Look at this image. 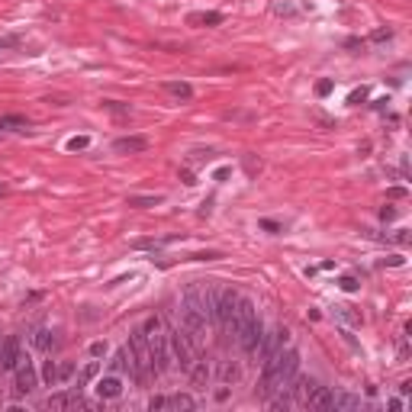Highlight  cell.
I'll list each match as a JSON object with an SVG mask.
<instances>
[{
	"label": "cell",
	"mask_w": 412,
	"mask_h": 412,
	"mask_svg": "<svg viewBox=\"0 0 412 412\" xmlns=\"http://www.w3.org/2000/svg\"><path fill=\"white\" fill-rule=\"evenodd\" d=\"M299 370V351L290 348V351H277L274 358L264 361V370H261V380H258V393L261 396H274L280 386L290 383V377Z\"/></svg>",
	"instance_id": "1"
},
{
	"label": "cell",
	"mask_w": 412,
	"mask_h": 412,
	"mask_svg": "<svg viewBox=\"0 0 412 412\" xmlns=\"http://www.w3.org/2000/svg\"><path fill=\"white\" fill-rule=\"evenodd\" d=\"M142 332L148 338V348H152V367L155 373H167L174 367V358H171V345H167V332H164V322L158 316H148L142 322Z\"/></svg>",
	"instance_id": "2"
},
{
	"label": "cell",
	"mask_w": 412,
	"mask_h": 412,
	"mask_svg": "<svg viewBox=\"0 0 412 412\" xmlns=\"http://www.w3.org/2000/svg\"><path fill=\"white\" fill-rule=\"evenodd\" d=\"M261 335H264V325H261L258 309H254L251 299L241 296V303H238V332H235L241 351H245V354H254V348H258Z\"/></svg>",
	"instance_id": "3"
},
{
	"label": "cell",
	"mask_w": 412,
	"mask_h": 412,
	"mask_svg": "<svg viewBox=\"0 0 412 412\" xmlns=\"http://www.w3.org/2000/svg\"><path fill=\"white\" fill-rule=\"evenodd\" d=\"M238 303L241 296L235 290H216V299H213V322L219 325V332L232 335L238 332Z\"/></svg>",
	"instance_id": "4"
},
{
	"label": "cell",
	"mask_w": 412,
	"mask_h": 412,
	"mask_svg": "<svg viewBox=\"0 0 412 412\" xmlns=\"http://www.w3.org/2000/svg\"><path fill=\"white\" fill-rule=\"evenodd\" d=\"M129 348H132V354H136V383H148L152 380V373H155V367H152V348H148V338H145V332L142 329H136L129 335Z\"/></svg>",
	"instance_id": "5"
},
{
	"label": "cell",
	"mask_w": 412,
	"mask_h": 412,
	"mask_svg": "<svg viewBox=\"0 0 412 412\" xmlns=\"http://www.w3.org/2000/svg\"><path fill=\"white\" fill-rule=\"evenodd\" d=\"M167 332V345H171V358H174V364L180 370H190L193 367V361H197V348H193V342L187 338L184 329H164Z\"/></svg>",
	"instance_id": "6"
},
{
	"label": "cell",
	"mask_w": 412,
	"mask_h": 412,
	"mask_svg": "<svg viewBox=\"0 0 412 412\" xmlns=\"http://www.w3.org/2000/svg\"><path fill=\"white\" fill-rule=\"evenodd\" d=\"M287 338H290V332H287V329H274V332H264V335H261L258 348H254V354H258L261 364H264L268 358H274L277 351H280V348L287 345Z\"/></svg>",
	"instance_id": "7"
},
{
	"label": "cell",
	"mask_w": 412,
	"mask_h": 412,
	"mask_svg": "<svg viewBox=\"0 0 412 412\" xmlns=\"http://www.w3.org/2000/svg\"><path fill=\"white\" fill-rule=\"evenodd\" d=\"M16 383H13V390L20 393V396H29L32 390H35V383H39V373H35V367H32V361H29V354H23L20 358V364H16Z\"/></svg>",
	"instance_id": "8"
},
{
	"label": "cell",
	"mask_w": 412,
	"mask_h": 412,
	"mask_svg": "<svg viewBox=\"0 0 412 412\" xmlns=\"http://www.w3.org/2000/svg\"><path fill=\"white\" fill-rule=\"evenodd\" d=\"M20 358H23V348H20V338L16 335H10L0 342V370H16L20 364Z\"/></svg>",
	"instance_id": "9"
},
{
	"label": "cell",
	"mask_w": 412,
	"mask_h": 412,
	"mask_svg": "<svg viewBox=\"0 0 412 412\" xmlns=\"http://www.w3.org/2000/svg\"><path fill=\"white\" fill-rule=\"evenodd\" d=\"M332 390H329V386H312V390H309V396L306 399H303V406H306V409H316V412H329L332 409Z\"/></svg>",
	"instance_id": "10"
},
{
	"label": "cell",
	"mask_w": 412,
	"mask_h": 412,
	"mask_svg": "<svg viewBox=\"0 0 412 412\" xmlns=\"http://www.w3.org/2000/svg\"><path fill=\"white\" fill-rule=\"evenodd\" d=\"M74 406H84L78 386H74V390H68V393H52V396L45 399V409H74Z\"/></svg>",
	"instance_id": "11"
},
{
	"label": "cell",
	"mask_w": 412,
	"mask_h": 412,
	"mask_svg": "<svg viewBox=\"0 0 412 412\" xmlns=\"http://www.w3.org/2000/svg\"><path fill=\"white\" fill-rule=\"evenodd\" d=\"M145 148H148V139L145 136H123L113 142V152H119V155H139Z\"/></svg>",
	"instance_id": "12"
},
{
	"label": "cell",
	"mask_w": 412,
	"mask_h": 412,
	"mask_svg": "<svg viewBox=\"0 0 412 412\" xmlns=\"http://www.w3.org/2000/svg\"><path fill=\"white\" fill-rule=\"evenodd\" d=\"M119 393H123V380H119L116 373L100 377V383H97V396L100 399H119Z\"/></svg>",
	"instance_id": "13"
},
{
	"label": "cell",
	"mask_w": 412,
	"mask_h": 412,
	"mask_svg": "<svg viewBox=\"0 0 412 412\" xmlns=\"http://www.w3.org/2000/svg\"><path fill=\"white\" fill-rule=\"evenodd\" d=\"M187 373H190L193 386H200V390H206V383H210V377H213V370H210V364H206V361H193V367H190Z\"/></svg>",
	"instance_id": "14"
},
{
	"label": "cell",
	"mask_w": 412,
	"mask_h": 412,
	"mask_svg": "<svg viewBox=\"0 0 412 412\" xmlns=\"http://www.w3.org/2000/svg\"><path fill=\"white\" fill-rule=\"evenodd\" d=\"M226 16L219 13V10H210V13H190L187 16V23L190 26H219Z\"/></svg>",
	"instance_id": "15"
},
{
	"label": "cell",
	"mask_w": 412,
	"mask_h": 412,
	"mask_svg": "<svg viewBox=\"0 0 412 412\" xmlns=\"http://www.w3.org/2000/svg\"><path fill=\"white\" fill-rule=\"evenodd\" d=\"M167 409H177V412H190L197 409V399L190 393H177V396H167Z\"/></svg>",
	"instance_id": "16"
},
{
	"label": "cell",
	"mask_w": 412,
	"mask_h": 412,
	"mask_svg": "<svg viewBox=\"0 0 412 412\" xmlns=\"http://www.w3.org/2000/svg\"><path fill=\"white\" fill-rule=\"evenodd\" d=\"M164 90L171 93V97H177V100H190V97H193V87H190L187 81H167Z\"/></svg>",
	"instance_id": "17"
},
{
	"label": "cell",
	"mask_w": 412,
	"mask_h": 412,
	"mask_svg": "<svg viewBox=\"0 0 412 412\" xmlns=\"http://www.w3.org/2000/svg\"><path fill=\"white\" fill-rule=\"evenodd\" d=\"M32 345L39 348V351H45V354H48V351L55 348V332H48V329H39V332H35V338H32Z\"/></svg>",
	"instance_id": "18"
},
{
	"label": "cell",
	"mask_w": 412,
	"mask_h": 412,
	"mask_svg": "<svg viewBox=\"0 0 412 412\" xmlns=\"http://www.w3.org/2000/svg\"><path fill=\"white\" fill-rule=\"evenodd\" d=\"M358 406H361V399L351 396V393H335L332 396V409H358Z\"/></svg>",
	"instance_id": "19"
},
{
	"label": "cell",
	"mask_w": 412,
	"mask_h": 412,
	"mask_svg": "<svg viewBox=\"0 0 412 412\" xmlns=\"http://www.w3.org/2000/svg\"><path fill=\"white\" fill-rule=\"evenodd\" d=\"M0 129H16V132H26V129H29V119H26V116H0Z\"/></svg>",
	"instance_id": "20"
},
{
	"label": "cell",
	"mask_w": 412,
	"mask_h": 412,
	"mask_svg": "<svg viewBox=\"0 0 412 412\" xmlns=\"http://www.w3.org/2000/svg\"><path fill=\"white\" fill-rule=\"evenodd\" d=\"M335 316L348 322V325H361L364 319H361V312H354V306H335Z\"/></svg>",
	"instance_id": "21"
},
{
	"label": "cell",
	"mask_w": 412,
	"mask_h": 412,
	"mask_svg": "<svg viewBox=\"0 0 412 412\" xmlns=\"http://www.w3.org/2000/svg\"><path fill=\"white\" fill-rule=\"evenodd\" d=\"M167 241H174V238H139V241H132V248H139V251H158L161 245H167Z\"/></svg>",
	"instance_id": "22"
},
{
	"label": "cell",
	"mask_w": 412,
	"mask_h": 412,
	"mask_svg": "<svg viewBox=\"0 0 412 412\" xmlns=\"http://www.w3.org/2000/svg\"><path fill=\"white\" fill-rule=\"evenodd\" d=\"M97 373H100V364H97V361H90V364L78 373V390H84V386H87V383L97 377Z\"/></svg>",
	"instance_id": "23"
},
{
	"label": "cell",
	"mask_w": 412,
	"mask_h": 412,
	"mask_svg": "<svg viewBox=\"0 0 412 412\" xmlns=\"http://www.w3.org/2000/svg\"><path fill=\"white\" fill-rule=\"evenodd\" d=\"M164 203L161 193H155V197H129V206H139V210H148V206H158Z\"/></svg>",
	"instance_id": "24"
},
{
	"label": "cell",
	"mask_w": 412,
	"mask_h": 412,
	"mask_svg": "<svg viewBox=\"0 0 412 412\" xmlns=\"http://www.w3.org/2000/svg\"><path fill=\"white\" fill-rule=\"evenodd\" d=\"M42 380H45L48 386L58 383V364H55V361H45V364H42Z\"/></svg>",
	"instance_id": "25"
},
{
	"label": "cell",
	"mask_w": 412,
	"mask_h": 412,
	"mask_svg": "<svg viewBox=\"0 0 412 412\" xmlns=\"http://www.w3.org/2000/svg\"><path fill=\"white\" fill-rule=\"evenodd\" d=\"M103 110H110V113H119V116H129V103H119V100H103Z\"/></svg>",
	"instance_id": "26"
},
{
	"label": "cell",
	"mask_w": 412,
	"mask_h": 412,
	"mask_svg": "<svg viewBox=\"0 0 412 412\" xmlns=\"http://www.w3.org/2000/svg\"><path fill=\"white\" fill-rule=\"evenodd\" d=\"M338 287H342L345 293H358V287H361V284H358V277H354V274H345L342 280H338Z\"/></svg>",
	"instance_id": "27"
},
{
	"label": "cell",
	"mask_w": 412,
	"mask_h": 412,
	"mask_svg": "<svg viewBox=\"0 0 412 412\" xmlns=\"http://www.w3.org/2000/svg\"><path fill=\"white\" fill-rule=\"evenodd\" d=\"M10 48H20V35H0V55Z\"/></svg>",
	"instance_id": "28"
},
{
	"label": "cell",
	"mask_w": 412,
	"mask_h": 412,
	"mask_svg": "<svg viewBox=\"0 0 412 412\" xmlns=\"http://www.w3.org/2000/svg\"><path fill=\"white\" fill-rule=\"evenodd\" d=\"M241 377V370L235 367V364H222V380H229V383H235Z\"/></svg>",
	"instance_id": "29"
},
{
	"label": "cell",
	"mask_w": 412,
	"mask_h": 412,
	"mask_svg": "<svg viewBox=\"0 0 412 412\" xmlns=\"http://www.w3.org/2000/svg\"><path fill=\"white\" fill-rule=\"evenodd\" d=\"M87 145H90V139H87V136H74V139L68 142V148H71V152H84Z\"/></svg>",
	"instance_id": "30"
},
{
	"label": "cell",
	"mask_w": 412,
	"mask_h": 412,
	"mask_svg": "<svg viewBox=\"0 0 412 412\" xmlns=\"http://www.w3.org/2000/svg\"><path fill=\"white\" fill-rule=\"evenodd\" d=\"M148 409H152V412L167 409V396H152V399H148Z\"/></svg>",
	"instance_id": "31"
},
{
	"label": "cell",
	"mask_w": 412,
	"mask_h": 412,
	"mask_svg": "<svg viewBox=\"0 0 412 412\" xmlns=\"http://www.w3.org/2000/svg\"><path fill=\"white\" fill-rule=\"evenodd\" d=\"M390 39H393V29H377L370 35V42H390Z\"/></svg>",
	"instance_id": "32"
},
{
	"label": "cell",
	"mask_w": 412,
	"mask_h": 412,
	"mask_svg": "<svg viewBox=\"0 0 412 412\" xmlns=\"http://www.w3.org/2000/svg\"><path fill=\"white\" fill-rule=\"evenodd\" d=\"M71 373H74V364H68V361H65V364H58V383H62V380H68Z\"/></svg>",
	"instance_id": "33"
},
{
	"label": "cell",
	"mask_w": 412,
	"mask_h": 412,
	"mask_svg": "<svg viewBox=\"0 0 412 412\" xmlns=\"http://www.w3.org/2000/svg\"><path fill=\"white\" fill-rule=\"evenodd\" d=\"M332 87H335L332 81H319V84H316V93H319V97H329V93H332Z\"/></svg>",
	"instance_id": "34"
},
{
	"label": "cell",
	"mask_w": 412,
	"mask_h": 412,
	"mask_svg": "<svg viewBox=\"0 0 412 412\" xmlns=\"http://www.w3.org/2000/svg\"><path fill=\"white\" fill-rule=\"evenodd\" d=\"M261 229H268V232H274V235H277V232H284V226H280V222H274V219H261Z\"/></svg>",
	"instance_id": "35"
},
{
	"label": "cell",
	"mask_w": 412,
	"mask_h": 412,
	"mask_svg": "<svg viewBox=\"0 0 412 412\" xmlns=\"http://www.w3.org/2000/svg\"><path fill=\"white\" fill-rule=\"evenodd\" d=\"M383 264H390V268H403L406 258H399V254H390V258H383Z\"/></svg>",
	"instance_id": "36"
},
{
	"label": "cell",
	"mask_w": 412,
	"mask_h": 412,
	"mask_svg": "<svg viewBox=\"0 0 412 412\" xmlns=\"http://www.w3.org/2000/svg\"><path fill=\"white\" fill-rule=\"evenodd\" d=\"M380 219H383V222L396 219V210H393V206H383V210H380Z\"/></svg>",
	"instance_id": "37"
},
{
	"label": "cell",
	"mask_w": 412,
	"mask_h": 412,
	"mask_svg": "<svg viewBox=\"0 0 412 412\" xmlns=\"http://www.w3.org/2000/svg\"><path fill=\"white\" fill-rule=\"evenodd\" d=\"M103 351H106V345H103V342H93V345H90V354H93V358H100Z\"/></svg>",
	"instance_id": "38"
},
{
	"label": "cell",
	"mask_w": 412,
	"mask_h": 412,
	"mask_svg": "<svg viewBox=\"0 0 412 412\" xmlns=\"http://www.w3.org/2000/svg\"><path fill=\"white\" fill-rule=\"evenodd\" d=\"M364 97H367V90L361 87V90H354V93H351V103H361V100H364Z\"/></svg>",
	"instance_id": "39"
},
{
	"label": "cell",
	"mask_w": 412,
	"mask_h": 412,
	"mask_svg": "<svg viewBox=\"0 0 412 412\" xmlns=\"http://www.w3.org/2000/svg\"><path fill=\"white\" fill-rule=\"evenodd\" d=\"M393 238H396V241H399V245H406V241H409V232H406V229H399V232H396V235H393Z\"/></svg>",
	"instance_id": "40"
},
{
	"label": "cell",
	"mask_w": 412,
	"mask_h": 412,
	"mask_svg": "<svg viewBox=\"0 0 412 412\" xmlns=\"http://www.w3.org/2000/svg\"><path fill=\"white\" fill-rule=\"evenodd\" d=\"M180 180H184L187 187H193V184H197V180H193V174H190V171H184V174H180Z\"/></svg>",
	"instance_id": "41"
},
{
	"label": "cell",
	"mask_w": 412,
	"mask_h": 412,
	"mask_svg": "<svg viewBox=\"0 0 412 412\" xmlns=\"http://www.w3.org/2000/svg\"><path fill=\"white\" fill-rule=\"evenodd\" d=\"M386 406H390L393 412H399V409H403V399H390V403H386Z\"/></svg>",
	"instance_id": "42"
},
{
	"label": "cell",
	"mask_w": 412,
	"mask_h": 412,
	"mask_svg": "<svg viewBox=\"0 0 412 412\" xmlns=\"http://www.w3.org/2000/svg\"><path fill=\"white\" fill-rule=\"evenodd\" d=\"M229 174H232V171H229V167H219V171H216V180H226Z\"/></svg>",
	"instance_id": "43"
},
{
	"label": "cell",
	"mask_w": 412,
	"mask_h": 412,
	"mask_svg": "<svg viewBox=\"0 0 412 412\" xmlns=\"http://www.w3.org/2000/svg\"><path fill=\"white\" fill-rule=\"evenodd\" d=\"M216 399H219V403H226V399H229V390H226V386H222V390H216Z\"/></svg>",
	"instance_id": "44"
},
{
	"label": "cell",
	"mask_w": 412,
	"mask_h": 412,
	"mask_svg": "<svg viewBox=\"0 0 412 412\" xmlns=\"http://www.w3.org/2000/svg\"><path fill=\"white\" fill-rule=\"evenodd\" d=\"M7 193H10V187H7V184H0V197H7Z\"/></svg>",
	"instance_id": "45"
}]
</instances>
